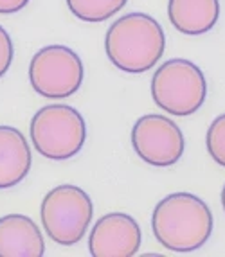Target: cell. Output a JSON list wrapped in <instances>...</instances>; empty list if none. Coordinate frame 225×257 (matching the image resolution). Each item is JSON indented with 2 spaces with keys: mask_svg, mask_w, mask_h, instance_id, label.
I'll return each mask as SVG.
<instances>
[{
  "mask_svg": "<svg viewBox=\"0 0 225 257\" xmlns=\"http://www.w3.org/2000/svg\"><path fill=\"white\" fill-rule=\"evenodd\" d=\"M214 219L207 203L191 193H173L153 209L152 230L166 250L189 253L200 250L212 234Z\"/></svg>",
  "mask_w": 225,
  "mask_h": 257,
  "instance_id": "6da1fadb",
  "label": "cell"
},
{
  "mask_svg": "<svg viewBox=\"0 0 225 257\" xmlns=\"http://www.w3.org/2000/svg\"><path fill=\"white\" fill-rule=\"evenodd\" d=\"M104 51L114 67L128 74H143L159 63L166 51L160 24L146 13H128L106 31Z\"/></svg>",
  "mask_w": 225,
  "mask_h": 257,
  "instance_id": "7a4b0ae2",
  "label": "cell"
},
{
  "mask_svg": "<svg viewBox=\"0 0 225 257\" xmlns=\"http://www.w3.org/2000/svg\"><path fill=\"white\" fill-rule=\"evenodd\" d=\"M33 146L49 160H69L79 153L87 141L85 119L69 104L42 106L31 119Z\"/></svg>",
  "mask_w": 225,
  "mask_h": 257,
  "instance_id": "3957f363",
  "label": "cell"
},
{
  "mask_svg": "<svg viewBox=\"0 0 225 257\" xmlns=\"http://www.w3.org/2000/svg\"><path fill=\"white\" fill-rule=\"evenodd\" d=\"M207 95V81L196 63L189 60H168L152 77V97L166 113L175 117L193 115Z\"/></svg>",
  "mask_w": 225,
  "mask_h": 257,
  "instance_id": "277c9868",
  "label": "cell"
},
{
  "mask_svg": "<svg viewBox=\"0 0 225 257\" xmlns=\"http://www.w3.org/2000/svg\"><path fill=\"white\" fill-rule=\"evenodd\" d=\"M94 205L90 196L81 187L70 184L51 189L40 207L45 234L61 246L79 243L90 227Z\"/></svg>",
  "mask_w": 225,
  "mask_h": 257,
  "instance_id": "5b68a950",
  "label": "cell"
},
{
  "mask_svg": "<svg viewBox=\"0 0 225 257\" xmlns=\"http://www.w3.org/2000/svg\"><path fill=\"white\" fill-rule=\"evenodd\" d=\"M85 69L76 51L67 45L40 49L29 63L33 90L47 99H65L81 88Z\"/></svg>",
  "mask_w": 225,
  "mask_h": 257,
  "instance_id": "8992f818",
  "label": "cell"
},
{
  "mask_svg": "<svg viewBox=\"0 0 225 257\" xmlns=\"http://www.w3.org/2000/svg\"><path fill=\"white\" fill-rule=\"evenodd\" d=\"M132 146L143 162L155 167H169L182 159L186 141L175 120L148 113L134 124Z\"/></svg>",
  "mask_w": 225,
  "mask_h": 257,
  "instance_id": "52a82bcc",
  "label": "cell"
},
{
  "mask_svg": "<svg viewBox=\"0 0 225 257\" xmlns=\"http://www.w3.org/2000/svg\"><path fill=\"white\" fill-rule=\"evenodd\" d=\"M143 232L139 223L125 212H110L95 221L88 236L94 257H132L141 250Z\"/></svg>",
  "mask_w": 225,
  "mask_h": 257,
  "instance_id": "ba28073f",
  "label": "cell"
},
{
  "mask_svg": "<svg viewBox=\"0 0 225 257\" xmlns=\"http://www.w3.org/2000/svg\"><path fill=\"white\" fill-rule=\"evenodd\" d=\"M44 253V236L29 216L8 214L0 218V257H42Z\"/></svg>",
  "mask_w": 225,
  "mask_h": 257,
  "instance_id": "9c48e42d",
  "label": "cell"
},
{
  "mask_svg": "<svg viewBox=\"0 0 225 257\" xmlns=\"http://www.w3.org/2000/svg\"><path fill=\"white\" fill-rule=\"evenodd\" d=\"M33 155L26 137L13 126H0V189H11L29 175Z\"/></svg>",
  "mask_w": 225,
  "mask_h": 257,
  "instance_id": "30bf717a",
  "label": "cell"
},
{
  "mask_svg": "<svg viewBox=\"0 0 225 257\" xmlns=\"http://www.w3.org/2000/svg\"><path fill=\"white\" fill-rule=\"evenodd\" d=\"M220 17L218 0H169L168 18L171 26L187 36L205 35Z\"/></svg>",
  "mask_w": 225,
  "mask_h": 257,
  "instance_id": "8fae6325",
  "label": "cell"
},
{
  "mask_svg": "<svg viewBox=\"0 0 225 257\" xmlns=\"http://www.w3.org/2000/svg\"><path fill=\"white\" fill-rule=\"evenodd\" d=\"M128 0H67L69 11L83 22L110 20L126 6Z\"/></svg>",
  "mask_w": 225,
  "mask_h": 257,
  "instance_id": "7c38bea8",
  "label": "cell"
},
{
  "mask_svg": "<svg viewBox=\"0 0 225 257\" xmlns=\"http://www.w3.org/2000/svg\"><path fill=\"white\" fill-rule=\"evenodd\" d=\"M205 144L212 160L225 167V113L212 120L205 135Z\"/></svg>",
  "mask_w": 225,
  "mask_h": 257,
  "instance_id": "4fadbf2b",
  "label": "cell"
},
{
  "mask_svg": "<svg viewBox=\"0 0 225 257\" xmlns=\"http://www.w3.org/2000/svg\"><path fill=\"white\" fill-rule=\"evenodd\" d=\"M13 56H15V49H13V42H11V36H9V33L4 27L0 26V77L9 70V67L13 63Z\"/></svg>",
  "mask_w": 225,
  "mask_h": 257,
  "instance_id": "5bb4252c",
  "label": "cell"
},
{
  "mask_svg": "<svg viewBox=\"0 0 225 257\" xmlns=\"http://www.w3.org/2000/svg\"><path fill=\"white\" fill-rule=\"evenodd\" d=\"M29 0H0V15H13L22 11Z\"/></svg>",
  "mask_w": 225,
  "mask_h": 257,
  "instance_id": "9a60e30c",
  "label": "cell"
},
{
  "mask_svg": "<svg viewBox=\"0 0 225 257\" xmlns=\"http://www.w3.org/2000/svg\"><path fill=\"white\" fill-rule=\"evenodd\" d=\"M221 207H223V210H225V185H223V189H221Z\"/></svg>",
  "mask_w": 225,
  "mask_h": 257,
  "instance_id": "2e32d148",
  "label": "cell"
}]
</instances>
